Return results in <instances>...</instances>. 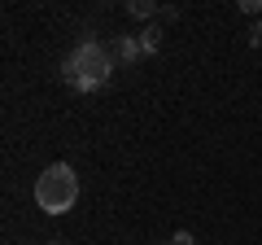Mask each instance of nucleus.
Masks as SVG:
<instances>
[{
    "instance_id": "1",
    "label": "nucleus",
    "mask_w": 262,
    "mask_h": 245,
    "mask_svg": "<svg viewBox=\"0 0 262 245\" xmlns=\"http://www.w3.org/2000/svg\"><path fill=\"white\" fill-rule=\"evenodd\" d=\"M110 75H114V57H110V44H101V39H83L61 62V79L75 92H96V88L110 84Z\"/></svg>"
},
{
    "instance_id": "2",
    "label": "nucleus",
    "mask_w": 262,
    "mask_h": 245,
    "mask_svg": "<svg viewBox=\"0 0 262 245\" xmlns=\"http://www.w3.org/2000/svg\"><path fill=\"white\" fill-rule=\"evenodd\" d=\"M75 201H79V175H75V167H66V162L44 167V175L35 179V206L44 210V215H66Z\"/></svg>"
},
{
    "instance_id": "3",
    "label": "nucleus",
    "mask_w": 262,
    "mask_h": 245,
    "mask_svg": "<svg viewBox=\"0 0 262 245\" xmlns=\"http://www.w3.org/2000/svg\"><path fill=\"white\" fill-rule=\"evenodd\" d=\"M110 57H114V62H140L144 44L136 35H122V39H114V44H110Z\"/></svg>"
},
{
    "instance_id": "4",
    "label": "nucleus",
    "mask_w": 262,
    "mask_h": 245,
    "mask_svg": "<svg viewBox=\"0 0 262 245\" xmlns=\"http://www.w3.org/2000/svg\"><path fill=\"white\" fill-rule=\"evenodd\" d=\"M127 13H131V18H144V22H149V18H158V5H153V0H127Z\"/></svg>"
},
{
    "instance_id": "5",
    "label": "nucleus",
    "mask_w": 262,
    "mask_h": 245,
    "mask_svg": "<svg viewBox=\"0 0 262 245\" xmlns=\"http://www.w3.org/2000/svg\"><path fill=\"white\" fill-rule=\"evenodd\" d=\"M140 44H144V53H158V48H162V27H158V22H149V27L140 31Z\"/></svg>"
},
{
    "instance_id": "6",
    "label": "nucleus",
    "mask_w": 262,
    "mask_h": 245,
    "mask_svg": "<svg viewBox=\"0 0 262 245\" xmlns=\"http://www.w3.org/2000/svg\"><path fill=\"white\" fill-rule=\"evenodd\" d=\"M241 13H249V18H258V13H262V0H241Z\"/></svg>"
},
{
    "instance_id": "7",
    "label": "nucleus",
    "mask_w": 262,
    "mask_h": 245,
    "mask_svg": "<svg viewBox=\"0 0 262 245\" xmlns=\"http://www.w3.org/2000/svg\"><path fill=\"white\" fill-rule=\"evenodd\" d=\"M249 44H253V48H262V22H253V31H249Z\"/></svg>"
},
{
    "instance_id": "8",
    "label": "nucleus",
    "mask_w": 262,
    "mask_h": 245,
    "mask_svg": "<svg viewBox=\"0 0 262 245\" xmlns=\"http://www.w3.org/2000/svg\"><path fill=\"white\" fill-rule=\"evenodd\" d=\"M170 245H192V232H175V236H170Z\"/></svg>"
},
{
    "instance_id": "9",
    "label": "nucleus",
    "mask_w": 262,
    "mask_h": 245,
    "mask_svg": "<svg viewBox=\"0 0 262 245\" xmlns=\"http://www.w3.org/2000/svg\"><path fill=\"white\" fill-rule=\"evenodd\" d=\"M48 245H61V241H48Z\"/></svg>"
}]
</instances>
